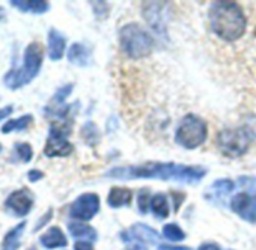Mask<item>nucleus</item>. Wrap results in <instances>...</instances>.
Masks as SVG:
<instances>
[{
    "label": "nucleus",
    "instance_id": "nucleus-16",
    "mask_svg": "<svg viewBox=\"0 0 256 250\" xmlns=\"http://www.w3.org/2000/svg\"><path fill=\"white\" fill-rule=\"evenodd\" d=\"M68 60L77 66H86L89 64V52L88 48L80 44V42H76L70 47L68 50Z\"/></svg>",
    "mask_w": 256,
    "mask_h": 250
},
{
    "label": "nucleus",
    "instance_id": "nucleus-27",
    "mask_svg": "<svg viewBox=\"0 0 256 250\" xmlns=\"http://www.w3.org/2000/svg\"><path fill=\"white\" fill-rule=\"evenodd\" d=\"M71 90H72V84H66V86H64V88H60V89L56 92V95H54L52 104H53V106H62L64 101H65V98L71 94Z\"/></svg>",
    "mask_w": 256,
    "mask_h": 250
},
{
    "label": "nucleus",
    "instance_id": "nucleus-34",
    "mask_svg": "<svg viewBox=\"0 0 256 250\" xmlns=\"http://www.w3.org/2000/svg\"><path fill=\"white\" fill-rule=\"evenodd\" d=\"M126 250H146V248L142 247V246H133V247H128Z\"/></svg>",
    "mask_w": 256,
    "mask_h": 250
},
{
    "label": "nucleus",
    "instance_id": "nucleus-7",
    "mask_svg": "<svg viewBox=\"0 0 256 250\" xmlns=\"http://www.w3.org/2000/svg\"><path fill=\"white\" fill-rule=\"evenodd\" d=\"M100 210V198L95 193H84L78 196L70 208V216L78 220H90Z\"/></svg>",
    "mask_w": 256,
    "mask_h": 250
},
{
    "label": "nucleus",
    "instance_id": "nucleus-35",
    "mask_svg": "<svg viewBox=\"0 0 256 250\" xmlns=\"http://www.w3.org/2000/svg\"><path fill=\"white\" fill-rule=\"evenodd\" d=\"M4 16H5V12H4V8H0V20L4 18Z\"/></svg>",
    "mask_w": 256,
    "mask_h": 250
},
{
    "label": "nucleus",
    "instance_id": "nucleus-3",
    "mask_svg": "<svg viewBox=\"0 0 256 250\" xmlns=\"http://www.w3.org/2000/svg\"><path fill=\"white\" fill-rule=\"evenodd\" d=\"M42 58H44V48L40 42H32L28 46L24 52V59L23 65L20 68H12L6 76H5V86L10 89L16 90L28 83H30L40 72L41 65H42Z\"/></svg>",
    "mask_w": 256,
    "mask_h": 250
},
{
    "label": "nucleus",
    "instance_id": "nucleus-32",
    "mask_svg": "<svg viewBox=\"0 0 256 250\" xmlns=\"http://www.w3.org/2000/svg\"><path fill=\"white\" fill-rule=\"evenodd\" d=\"M12 106H8V107H4V108H0V120L5 119L6 116H10L12 113Z\"/></svg>",
    "mask_w": 256,
    "mask_h": 250
},
{
    "label": "nucleus",
    "instance_id": "nucleus-9",
    "mask_svg": "<svg viewBox=\"0 0 256 250\" xmlns=\"http://www.w3.org/2000/svg\"><path fill=\"white\" fill-rule=\"evenodd\" d=\"M32 206H34V196L26 188L14 192L6 200V208L11 210L16 216H26L32 210Z\"/></svg>",
    "mask_w": 256,
    "mask_h": 250
},
{
    "label": "nucleus",
    "instance_id": "nucleus-4",
    "mask_svg": "<svg viewBox=\"0 0 256 250\" xmlns=\"http://www.w3.org/2000/svg\"><path fill=\"white\" fill-rule=\"evenodd\" d=\"M119 41L124 53L132 59H142L152 53L154 40L151 35L144 30L139 24L130 23L125 24L119 32Z\"/></svg>",
    "mask_w": 256,
    "mask_h": 250
},
{
    "label": "nucleus",
    "instance_id": "nucleus-15",
    "mask_svg": "<svg viewBox=\"0 0 256 250\" xmlns=\"http://www.w3.org/2000/svg\"><path fill=\"white\" fill-rule=\"evenodd\" d=\"M41 242L47 247V248H54V247H65L68 244L64 232L59 228H50L42 236H41Z\"/></svg>",
    "mask_w": 256,
    "mask_h": 250
},
{
    "label": "nucleus",
    "instance_id": "nucleus-14",
    "mask_svg": "<svg viewBox=\"0 0 256 250\" xmlns=\"http://www.w3.org/2000/svg\"><path fill=\"white\" fill-rule=\"evenodd\" d=\"M130 235L133 240L136 241H142L146 244H156L160 238L158 232L144 223H136L132 229H130Z\"/></svg>",
    "mask_w": 256,
    "mask_h": 250
},
{
    "label": "nucleus",
    "instance_id": "nucleus-17",
    "mask_svg": "<svg viewBox=\"0 0 256 250\" xmlns=\"http://www.w3.org/2000/svg\"><path fill=\"white\" fill-rule=\"evenodd\" d=\"M11 5L20 11L30 12V14H44L50 10V5L47 2H42V0H34V2H24V0L17 2V0H12Z\"/></svg>",
    "mask_w": 256,
    "mask_h": 250
},
{
    "label": "nucleus",
    "instance_id": "nucleus-2",
    "mask_svg": "<svg viewBox=\"0 0 256 250\" xmlns=\"http://www.w3.org/2000/svg\"><path fill=\"white\" fill-rule=\"evenodd\" d=\"M210 24L212 32L226 42L240 40L246 30V17L235 2H214L210 8Z\"/></svg>",
    "mask_w": 256,
    "mask_h": 250
},
{
    "label": "nucleus",
    "instance_id": "nucleus-8",
    "mask_svg": "<svg viewBox=\"0 0 256 250\" xmlns=\"http://www.w3.org/2000/svg\"><path fill=\"white\" fill-rule=\"evenodd\" d=\"M232 211L241 218L254 223L256 222V199L248 193H240L230 200Z\"/></svg>",
    "mask_w": 256,
    "mask_h": 250
},
{
    "label": "nucleus",
    "instance_id": "nucleus-29",
    "mask_svg": "<svg viewBox=\"0 0 256 250\" xmlns=\"http://www.w3.org/2000/svg\"><path fill=\"white\" fill-rule=\"evenodd\" d=\"M74 248L76 250H94V247L88 241H78V242H76Z\"/></svg>",
    "mask_w": 256,
    "mask_h": 250
},
{
    "label": "nucleus",
    "instance_id": "nucleus-23",
    "mask_svg": "<svg viewBox=\"0 0 256 250\" xmlns=\"http://www.w3.org/2000/svg\"><path fill=\"white\" fill-rule=\"evenodd\" d=\"M151 199H152V198L150 196V190H148V188H142V190L138 193V206H139V211H140L142 214H146V212H148Z\"/></svg>",
    "mask_w": 256,
    "mask_h": 250
},
{
    "label": "nucleus",
    "instance_id": "nucleus-30",
    "mask_svg": "<svg viewBox=\"0 0 256 250\" xmlns=\"http://www.w3.org/2000/svg\"><path fill=\"white\" fill-rule=\"evenodd\" d=\"M42 176H44V174H42V172H40V170H30V172H29V180H30L32 182L40 181Z\"/></svg>",
    "mask_w": 256,
    "mask_h": 250
},
{
    "label": "nucleus",
    "instance_id": "nucleus-18",
    "mask_svg": "<svg viewBox=\"0 0 256 250\" xmlns=\"http://www.w3.org/2000/svg\"><path fill=\"white\" fill-rule=\"evenodd\" d=\"M68 230L74 238H80V240H86L89 241H95L96 240V230L89 226V224H83V223H70L68 224Z\"/></svg>",
    "mask_w": 256,
    "mask_h": 250
},
{
    "label": "nucleus",
    "instance_id": "nucleus-24",
    "mask_svg": "<svg viewBox=\"0 0 256 250\" xmlns=\"http://www.w3.org/2000/svg\"><path fill=\"white\" fill-rule=\"evenodd\" d=\"M83 136L84 139L89 142V144H96L98 139H100V134H98V130L95 127V124L92 122H88L84 127H83Z\"/></svg>",
    "mask_w": 256,
    "mask_h": 250
},
{
    "label": "nucleus",
    "instance_id": "nucleus-11",
    "mask_svg": "<svg viewBox=\"0 0 256 250\" xmlns=\"http://www.w3.org/2000/svg\"><path fill=\"white\" fill-rule=\"evenodd\" d=\"M66 47V40L64 35H60L56 29H50L48 32V56L52 60L62 59Z\"/></svg>",
    "mask_w": 256,
    "mask_h": 250
},
{
    "label": "nucleus",
    "instance_id": "nucleus-13",
    "mask_svg": "<svg viewBox=\"0 0 256 250\" xmlns=\"http://www.w3.org/2000/svg\"><path fill=\"white\" fill-rule=\"evenodd\" d=\"M133 199V193L130 188L125 187H112L110 193L107 196V204L112 208H120V206H126L130 205Z\"/></svg>",
    "mask_w": 256,
    "mask_h": 250
},
{
    "label": "nucleus",
    "instance_id": "nucleus-19",
    "mask_svg": "<svg viewBox=\"0 0 256 250\" xmlns=\"http://www.w3.org/2000/svg\"><path fill=\"white\" fill-rule=\"evenodd\" d=\"M26 228V223H20L18 226H16L14 229H11L5 240H4V250H17L18 246H20V238L23 235V230Z\"/></svg>",
    "mask_w": 256,
    "mask_h": 250
},
{
    "label": "nucleus",
    "instance_id": "nucleus-20",
    "mask_svg": "<svg viewBox=\"0 0 256 250\" xmlns=\"http://www.w3.org/2000/svg\"><path fill=\"white\" fill-rule=\"evenodd\" d=\"M151 208L157 218H166L169 216V200L166 194L158 193L151 199Z\"/></svg>",
    "mask_w": 256,
    "mask_h": 250
},
{
    "label": "nucleus",
    "instance_id": "nucleus-33",
    "mask_svg": "<svg viewBox=\"0 0 256 250\" xmlns=\"http://www.w3.org/2000/svg\"><path fill=\"white\" fill-rule=\"evenodd\" d=\"M160 250H190L188 247H176V246H160Z\"/></svg>",
    "mask_w": 256,
    "mask_h": 250
},
{
    "label": "nucleus",
    "instance_id": "nucleus-28",
    "mask_svg": "<svg viewBox=\"0 0 256 250\" xmlns=\"http://www.w3.org/2000/svg\"><path fill=\"white\" fill-rule=\"evenodd\" d=\"M238 182L242 188H246V192L250 194H256V178H252V176H240L238 178Z\"/></svg>",
    "mask_w": 256,
    "mask_h": 250
},
{
    "label": "nucleus",
    "instance_id": "nucleus-21",
    "mask_svg": "<svg viewBox=\"0 0 256 250\" xmlns=\"http://www.w3.org/2000/svg\"><path fill=\"white\" fill-rule=\"evenodd\" d=\"M32 122H34V119H32L30 114H24V116H22L18 119H11V120H8L4 125L2 133L4 134H8V133H12V132H22V130L28 128Z\"/></svg>",
    "mask_w": 256,
    "mask_h": 250
},
{
    "label": "nucleus",
    "instance_id": "nucleus-36",
    "mask_svg": "<svg viewBox=\"0 0 256 250\" xmlns=\"http://www.w3.org/2000/svg\"><path fill=\"white\" fill-rule=\"evenodd\" d=\"M0 151H2V145H0Z\"/></svg>",
    "mask_w": 256,
    "mask_h": 250
},
{
    "label": "nucleus",
    "instance_id": "nucleus-5",
    "mask_svg": "<svg viewBox=\"0 0 256 250\" xmlns=\"http://www.w3.org/2000/svg\"><path fill=\"white\" fill-rule=\"evenodd\" d=\"M253 140H254V134L250 128H246V127L228 128L218 133L217 146L223 156L236 158L246 154V151L250 148Z\"/></svg>",
    "mask_w": 256,
    "mask_h": 250
},
{
    "label": "nucleus",
    "instance_id": "nucleus-25",
    "mask_svg": "<svg viewBox=\"0 0 256 250\" xmlns=\"http://www.w3.org/2000/svg\"><path fill=\"white\" fill-rule=\"evenodd\" d=\"M16 151L18 154V157L24 162V163H29L32 160V156H34V151H32V146L29 144H17L16 145Z\"/></svg>",
    "mask_w": 256,
    "mask_h": 250
},
{
    "label": "nucleus",
    "instance_id": "nucleus-12",
    "mask_svg": "<svg viewBox=\"0 0 256 250\" xmlns=\"http://www.w3.org/2000/svg\"><path fill=\"white\" fill-rule=\"evenodd\" d=\"M162 4H146L145 5V18L150 22V24L157 30V34H164V22L163 20V10L160 8Z\"/></svg>",
    "mask_w": 256,
    "mask_h": 250
},
{
    "label": "nucleus",
    "instance_id": "nucleus-31",
    "mask_svg": "<svg viewBox=\"0 0 256 250\" xmlns=\"http://www.w3.org/2000/svg\"><path fill=\"white\" fill-rule=\"evenodd\" d=\"M199 250H220V247L216 242H205L199 247Z\"/></svg>",
    "mask_w": 256,
    "mask_h": 250
},
{
    "label": "nucleus",
    "instance_id": "nucleus-26",
    "mask_svg": "<svg viewBox=\"0 0 256 250\" xmlns=\"http://www.w3.org/2000/svg\"><path fill=\"white\" fill-rule=\"evenodd\" d=\"M234 182L230 180H218L212 184V188L218 193V194H228L234 190Z\"/></svg>",
    "mask_w": 256,
    "mask_h": 250
},
{
    "label": "nucleus",
    "instance_id": "nucleus-1",
    "mask_svg": "<svg viewBox=\"0 0 256 250\" xmlns=\"http://www.w3.org/2000/svg\"><path fill=\"white\" fill-rule=\"evenodd\" d=\"M107 175L116 180L146 178V180H163V181L196 184L206 175V169L202 166H184L175 163H145L140 166L114 168Z\"/></svg>",
    "mask_w": 256,
    "mask_h": 250
},
{
    "label": "nucleus",
    "instance_id": "nucleus-10",
    "mask_svg": "<svg viewBox=\"0 0 256 250\" xmlns=\"http://www.w3.org/2000/svg\"><path fill=\"white\" fill-rule=\"evenodd\" d=\"M72 150H74V146L65 138L50 136L46 144L44 154L47 157H66L72 152Z\"/></svg>",
    "mask_w": 256,
    "mask_h": 250
},
{
    "label": "nucleus",
    "instance_id": "nucleus-22",
    "mask_svg": "<svg viewBox=\"0 0 256 250\" xmlns=\"http://www.w3.org/2000/svg\"><path fill=\"white\" fill-rule=\"evenodd\" d=\"M163 235L170 241H182L186 238L184 230L176 223H169L163 228Z\"/></svg>",
    "mask_w": 256,
    "mask_h": 250
},
{
    "label": "nucleus",
    "instance_id": "nucleus-6",
    "mask_svg": "<svg viewBox=\"0 0 256 250\" xmlns=\"http://www.w3.org/2000/svg\"><path fill=\"white\" fill-rule=\"evenodd\" d=\"M206 122L196 114H186L175 133V140L186 150H194L206 140Z\"/></svg>",
    "mask_w": 256,
    "mask_h": 250
}]
</instances>
